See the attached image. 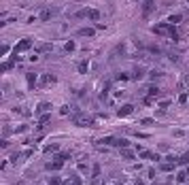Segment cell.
Returning <instances> with one entry per match:
<instances>
[{"label":"cell","instance_id":"38","mask_svg":"<svg viewBox=\"0 0 189 185\" xmlns=\"http://www.w3.org/2000/svg\"><path fill=\"white\" fill-rule=\"evenodd\" d=\"M178 102H181V104H185V102H187V94H185V92L178 96Z\"/></svg>","mask_w":189,"mask_h":185},{"label":"cell","instance_id":"27","mask_svg":"<svg viewBox=\"0 0 189 185\" xmlns=\"http://www.w3.org/2000/svg\"><path fill=\"white\" fill-rule=\"evenodd\" d=\"M187 177H189V174L185 173V170H181V173L177 174V181H178V183H185V181H187Z\"/></svg>","mask_w":189,"mask_h":185},{"label":"cell","instance_id":"19","mask_svg":"<svg viewBox=\"0 0 189 185\" xmlns=\"http://www.w3.org/2000/svg\"><path fill=\"white\" fill-rule=\"evenodd\" d=\"M51 49H53V45H51V43H45V45H38V47H36L38 53H49Z\"/></svg>","mask_w":189,"mask_h":185},{"label":"cell","instance_id":"11","mask_svg":"<svg viewBox=\"0 0 189 185\" xmlns=\"http://www.w3.org/2000/svg\"><path fill=\"white\" fill-rule=\"evenodd\" d=\"M64 185H81V179H79V174L72 173L68 179H64Z\"/></svg>","mask_w":189,"mask_h":185},{"label":"cell","instance_id":"1","mask_svg":"<svg viewBox=\"0 0 189 185\" xmlns=\"http://www.w3.org/2000/svg\"><path fill=\"white\" fill-rule=\"evenodd\" d=\"M153 32H155V34H162V36L172 38L174 43H178V40H181L177 26H174V24H168V21H164V24H157V26L153 28Z\"/></svg>","mask_w":189,"mask_h":185},{"label":"cell","instance_id":"31","mask_svg":"<svg viewBox=\"0 0 189 185\" xmlns=\"http://www.w3.org/2000/svg\"><path fill=\"white\" fill-rule=\"evenodd\" d=\"M49 185H64V181H62L59 177H51V179H49Z\"/></svg>","mask_w":189,"mask_h":185},{"label":"cell","instance_id":"36","mask_svg":"<svg viewBox=\"0 0 189 185\" xmlns=\"http://www.w3.org/2000/svg\"><path fill=\"white\" fill-rule=\"evenodd\" d=\"M9 51H11V47H9V45H2V47H0V53H2V58H4Z\"/></svg>","mask_w":189,"mask_h":185},{"label":"cell","instance_id":"21","mask_svg":"<svg viewBox=\"0 0 189 185\" xmlns=\"http://www.w3.org/2000/svg\"><path fill=\"white\" fill-rule=\"evenodd\" d=\"M34 151L32 149H28V151H24V153H19V155H13V160H28L30 155H32Z\"/></svg>","mask_w":189,"mask_h":185},{"label":"cell","instance_id":"42","mask_svg":"<svg viewBox=\"0 0 189 185\" xmlns=\"http://www.w3.org/2000/svg\"><path fill=\"white\" fill-rule=\"evenodd\" d=\"M153 162H162V158H159V153H153V158H151Z\"/></svg>","mask_w":189,"mask_h":185},{"label":"cell","instance_id":"25","mask_svg":"<svg viewBox=\"0 0 189 185\" xmlns=\"http://www.w3.org/2000/svg\"><path fill=\"white\" fill-rule=\"evenodd\" d=\"M138 155H140V160H151V158H153V153H151V151H147V149L138 151Z\"/></svg>","mask_w":189,"mask_h":185},{"label":"cell","instance_id":"15","mask_svg":"<svg viewBox=\"0 0 189 185\" xmlns=\"http://www.w3.org/2000/svg\"><path fill=\"white\" fill-rule=\"evenodd\" d=\"M98 179H100V164H94V168H92V181L98 183Z\"/></svg>","mask_w":189,"mask_h":185},{"label":"cell","instance_id":"23","mask_svg":"<svg viewBox=\"0 0 189 185\" xmlns=\"http://www.w3.org/2000/svg\"><path fill=\"white\" fill-rule=\"evenodd\" d=\"M159 94H162V92H159V87H155V85L149 87V96H151V98H159Z\"/></svg>","mask_w":189,"mask_h":185},{"label":"cell","instance_id":"41","mask_svg":"<svg viewBox=\"0 0 189 185\" xmlns=\"http://www.w3.org/2000/svg\"><path fill=\"white\" fill-rule=\"evenodd\" d=\"M0 147H2V149H7V147H9V143H7V138H2V140H0Z\"/></svg>","mask_w":189,"mask_h":185},{"label":"cell","instance_id":"16","mask_svg":"<svg viewBox=\"0 0 189 185\" xmlns=\"http://www.w3.org/2000/svg\"><path fill=\"white\" fill-rule=\"evenodd\" d=\"M181 21H183V15H178V13H172V15H170V17H168V24H181Z\"/></svg>","mask_w":189,"mask_h":185},{"label":"cell","instance_id":"34","mask_svg":"<svg viewBox=\"0 0 189 185\" xmlns=\"http://www.w3.org/2000/svg\"><path fill=\"white\" fill-rule=\"evenodd\" d=\"M59 115H70V107H68V104H64V107L59 109Z\"/></svg>","mask_w":189,"mask_h":185},{"label":"cell","instance_id":"5","mask_svg":"<svg viewBox=\"0 0 189 185\" xmlns=\"http://www.w3.org/2000/svg\"><path fill=\"white\" fill-rule=\"evenodd\" d=\"M58 81V77L55 74H51V73H45L43 77H40V81H38V85H43V87H47V85H53Z\"/></svg>","mask_w":189,"mask_h":185},{"label":"cell","instance_id":"30","mask_svg":"<svg viewBox=\"0 0 189 185\" xmlns=\"http://www.w3.org/2000/svg\"><path fill=\"white\" fill-rule=\"evenodd\" d=\"M142 77H144V68H136V70H134V77H132V79H142Z\"/></svg>","mask_w":189,"mask_h":185},{"label":"cell","instance_id":"32","mask_svg":"<svg viewBox=\"0 0 189 185\" xmlns=\"http://www.w3.org/2000/svg\"><path fill=\"white\" fill-rule=\"evenodd\" d=\"M64 49H66V51H74V49H77V43H72V40H68V43L64 45Z\"/></svg>","mask_w":189,"mask_h":185},{"label":"cell","instance_id":"10","mask_svg":"<svg viewBox=\"0 0 189 185\" xmlns=\"http://www.w3.org/2000/svg\"><path fill=\"white\" fill-rule=\"evenodd\" d=\"M51 111V104L49 102H38L36 104V115H43V113H49Z\"/></svg>","mask_w":189,"mask_h":185},{"label":"cell","instance_id":"29","mask_svg":"<svg viewBox=\"0 0 189 185\" xmlns=\"http://www.w3.org/2000/svg\"><path fill=\"white\" fill-rule=\"evenodd\" d=\"M147 51H151V53H155V55H159V53H162V49H159L157 45H147Z\"/></svg>","mask_w":189,"mask_h":185},{"label":"cell","instance_id":"9","mask_svg":"<svg viewBox=\"0 0 189 185\" xmlns=\"http://www.w3.org/2000/svg\"><path fill=\"white\" fill-rule=\"evenodd\" d=\"M26 81H28V87H30V89H34L36 81H40V79H38V74H36V73H28V74H26Z\"/></svg>","mask_w":189,"mask_h":185},{"label":"cell","instance_id":"37","mask_svg":"<svg viewBox=\"0 0 189 185\" xmlns=\"http://www.w3.org/2000/svg\"><path fill=\"white\" fill-rule=\"evenodd\" d=\"M79 170H81V173H89V166H87V164H79Z\"/></svg>","mask_w":189,"mask_h":185},{"label":"cell","instance_id":"7","mask_svg":"<svg viewBox=\"0 0 189 185\" xmlns=\"http://www.w3.org/2000/svg\"><path fill=\"white\" fill-rule=\"evenodd\" d=\"M62 166H64V160H59L58 155H55L51 162H47V164H45V168H47V170H59Z\"/></svg>","mask_w":189,"mask_h":185},{"label":"cell","instance_id":"17","mask_svg":"<svg viewBox=\"0 0 189 185\" xmlns=\"http://www.w3.org/2000/svg\"><path fill=\"white\" fill-rule=\"evenodd\" d=\"M87 68H89V64H87V60H81L79 64H77V70H79L81 74H85V73H87Z\"/></svg>","mask_w":189,"mask_h":185},{"label":"cell","instance_id":"6","mask_svg":"<svg viewBox=\"0 0 189 185\" xmlns=\"http://www.w3.org/2000/svg\"><path fill=\"white\" fill-rule=\"evenodd\" d=\"M55 15H58V9H51V7H47V9H43V11H40V15H38V17H40V21H49V19H51V17H55Z\"/></svg>","mask_w":189,"mask_h":185},{"label":"cell","instance_id":"18","mask_svg":"<svg viewBox=\"0 0 189 185\" xmlns=\"http://www.w3.org/2000/svg\"><path fill=\"white\" fill-rule=\"evenodd\" d=\"M87 17L94 19V21H98V19H100V11H98V9H87Z\"/></svg>","mask_w":189,"mask_h":185},{"label":"cell","instance_id":"4","mask_svg":"<svg viewBox=\"0 0 189 185\" xmlns=\"http://www.w3.org/2000/svg\"><path fill=\"white\" fill-rule=\"evenodd\" d=\"M177 164H178V158L170 155V158H166V160L159 164V170H164V173H172V170L177 168Z\"/></svg>","mask_w":189,"mask_h":185},{"label":"cell","instance_id":"12","mask_svg":"<svg viewBox=\"0 0 189 185\" xmlns=\"http://www.w3.org/2000/svg\"><path fill=\"white\" fill-rule=\"evenodd\" d=\"M77 34H79V36H94L96 34V28H81V30H77Z\"/></svg>","mask_w":189,"mask_h":185},{"label":"cell","instance_id":"43","mask_svg":"<svg viewBox=\"0 0 189 185\" xmlns=\"http://www.w3.org/2000/svg\"><path fill=\"white\" fill-rule=\"evenodd\" d=\"M134 185H144V183H142V181H140V179H138V181H136V183H134Z\"/></svg>","mask_w":189,"mask_h":185},{"label":"cell","instance_id":"35","mask_svg":"<svg viewBox=\"0 0 189 185\" xmlns=\"http://www.w3.org/2000/svg\"><path fill=\"white\" fill-rule=\"evenodd\" d=\"M13 68V62H2V73L4 70H11Z\"/></svg>","mask_w":189,"mask_h":185},{"label":"cell","instance_id":"28","mask_svg":"<svg viewBox=\"0 0 189 185\" xmlns=\"http://www.w3.org/2000/svg\"><path fill=\"white\" fill-rule=\"evenodd\" d=\"M115 79H117V81H128V79H132V77H130V73H125V70H123V73H119Z\"/></svg>","mask_w":189,"mask_h":185},{"label":"cell","instance_id":"40","mask_svg":"<svg viewBox=\"0 0 189 185\" xmlns=\"http://www.w3.org/2000/svg\"><path fill=\"white\" fill-rule=\"evenodd\" d=\"M140 123H142V126H151V123H153V119H140Z\"/></svg>","mask_w":189,"mask_h":185},{"label":"cell","instance_id":"45","mask_svg":"<svg viewBox=\"0 0 189 185\" xmlns=\"http://www.w3.org/2000/svg\"><path fill=\"white\" fill-rule=\"evenodd\" d=\"M117 185H123V183H117Z\"/></svg>","mask_w":189,"mask_h":185},{"label":"cell","instance_id":"13","mask_svg":"<svg viewBox=\"0 0 189 185\" xmlns=\"http://www.w3.org/2000/svg\"><path fill=\"white\" fill-rule=\"evenodd\" d=\"M113 147H119V149H128V147H130V140H128V138H115Z\"/></svg>","mask_w":189,"mask_h":185},{"label":"cell","instance_id":"39","mask_svg":"<svg viewBox=\"0 0 189 185\" xmlns=\"http://www.w3.org/2000/svg\"><path fill=\"white\" fill-rule=\"evenodd\" d=\"M58 149H59V147H58V145H49V147H47V149H45V151H47V153H51V151H58Z\"/></svg>","mask_w":189,"mask_h":185},{"label":"cell","instance_id":"24","mask_svg":"<svg viewBox=\"0 0 189 185\" xmlns=\"http://www.w3.org/2000/svg\"><path fill=\"white\" fill-rule=\"evenodd\" d=\"M115 143V136H106V138H100L98 145H113Z\"/></svg>","mask_w":189,"mask_h":185},{"label":"cell","instance_id":"44","mask_svg":"<svg viewBox=\"0 0 189 185\" xmlns=\"http://www.w3.org/2000/svg\"><path fill=\"white\" fill-rule=\"evenodd\" d=\"M185 173H187V174H189V166H187V170H185Z\"/></svg>","mask_w":189,"mask_h":185},{"label":"cell","instance_id":"14","mask_svg":"<svg viewBox=\"0 0 189 185\" xmlns=\"http://www.w3.org/2000/svg\"><path fill=\"white\" fill-rule=\"evenodd\" d=\"M151 11H153V0H144V2H142V15L147 17Z\"/></svg>","mask_w":189,"mask_h":185},{"label":"cell","instance_id":"8","mask_svg":"<svg viewBox=\"0 0 189 185\" xmlns=\"http://www.w3.org/2000/svg\"><path fill=\"white\" fill-rule=\"evenodd\" d=\"M132 113H134V107H132V104H121L119 111H117V115L119 117H130Z\"/></svg>","mask_w":189,"mask_h":185},{"label":"cell","instance_id":"26","mask_svg":"<svg viewBox=\"0 0 189 185\" xmlns=\"http://www.w3.org/2000/svg\"><path fill=\"white\" fill-rule=\"evenodd\" d=\"M49 119H51V115H49V113H43V115L38 117V123H40V126H45V123H49Z\"/></svg>","mask_w":189,"mask_h":185},{"label":"cell","instance_id":"3","mask_svg":"<svg viewBox=\"0 0 189 185\" xmlns=\"http://www.w3.org/2000/svg\"><path fill=\"white\" fill-rule=\"evenodd\" d=\"M28 49H32V40H30V38H21V40H19V43H17V45H15V55H13V62L17 60V55H19V53H24V51H28Z\"/></svg>","mask_w":189,"mask_h":185},{"label":"cell","instance_id":"22","mask_svg":"<svg viewBox=\"0 0 189 185\" xmlns=\"http://www.w3.org/2000/svg\"><path fill=\"white\" fill-rule=\"evenodd\" d=\"M162 77H164V70H151V73H149V79H151V81H157V79H162Z\"/></svg>","mask_w":189,"mask_h":185},{"label":"cell","instance_id":"20","mask_svg":"<svg viewBox=\"0 0 189 185\" xmlns=\"http://www.w3.org/2000/svg\"><path fill=\"white\" fill-rule=\"evenodd\" d=\"M121 155H123L125 160H134V158H136V153H134L130 147H128V149H121Z\"/></svg>","mask_w":189,"mask_h":185},{"label":"cell","instance_id":"2","mask_svg":"<svg viewBox=\"0 0 189 185\" xmlns=\"http://www.w3.org/2000/svg\"><path fill=\"white\" fill-rule=\"evenodd\" d=\"M70 119H72V123H74L77 128H89V126H94V117L87 115V113H83V111L72 113Z\"/></svg>","mask_w":189,"mask_h":185},{"label":"cell","instance_id":"33","mask_svg":"<svg viewBox=\"0 0 189 185\" xmlns=\"http://www.w3.org/2000/svg\"><path fill=\"white\" fill-rule=\"evenodd\" d=\"M178 164H189V153H183V155L178 158Z\"/></svg>","mask_w":189,"mask_h":185}]
</instances>
